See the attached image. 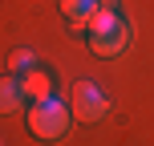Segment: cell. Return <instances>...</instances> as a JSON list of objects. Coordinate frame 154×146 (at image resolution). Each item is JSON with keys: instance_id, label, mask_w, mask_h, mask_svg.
Instances as JSON below:
<instances>
[{"instance_id": "52a82bcc", "label": "cell", "mask_w": 154, "mask_h": 146, "mask_svg": "<svg viewBox=\"0 0 154 146\" xmlns=\"http://www.w3.org/2000/svg\"><path fill=\"white\" fill-rule=\"evenodd\" d=\"M32 65H37V53H32V49H12V53H8V73L12 77L29 73Z\"/></svg>"}, {"instance_id": "277c9868", "label": "cell", "mask_w": 154, "mask_h": 146, "mask_svg": "<svg viewBox=\"0 0 154 146\" xmlns=\"http://www.w3.org/2000/svg\"><path fill=\"white\" fill-rule=\"evenodd\" d=\"M24 101H29V98H24V85H20V77H12V73H8V77H0V114H20V110H24Z\"/></svg>"}, {"instance_id": "7a4b0ae2", "label": "cell", "mask_w": 154, "mask_h": 146, "mask_svg": "<svg viewBox=\"0 0 154 146\" xmlns=\"http://www.w3.org/2000/svg\"><path fill=\"white\" fill-rule=\"evenodd\" d=\"M69 110H73L77 122L93 126V122H101V118L109 114V98L101 93L97 81H77L73 89H69Z\"/></svg>"}, {"instance_id": "5b68a950", "label": "cell", "mask_w": 154, "mask_h": 146, "mask_svg": "<svg viewBox=\"0 0 154 146\" xmlns=\"http://www.w3.org/2000/svg\"><path fill=\"white\" fill-rule=\"evenodd\" d=\"M20 85H24V98H29V101H45V98H53V77L41 69V65H32L29 73H20Z\"/></svg>"}, {"instance_id": "8992f818", "label": "cell", "mask_w": 154, "mask_h": 146, "mask_svg": "<svg viewBox=\"0 0 154 146\" xmlns=\"http://www.w3.org/2000/svg\"><path fill=\"white\" fill-rule=\"evenodd\" d=\"M97 4L101 0H61V12H65V20H69L73 29H85L89 16L97 12Z\"/></svg>"}, {"instance_id": "3957f363", "label": "cell", "mask_w": 154, "mask_h": 146, "mask_svg": "<svg viewBox=\"0 0 154 146\" xmlns=\"http://www.w3.org/2000/svg\"><path fill=\"white\" fill-rule=\"evenodd\" d=\"M126 45H130V24H118V29H109V33L89 37V49H93L97 57H122Z\"/></svg>"}, {"instance_id": "6da1fadb", "label": "cell", "mask_w": 154, "mask_h": 146, "mask_svg": "<svg viewBox=\"0 0 154 146\" xmlns=\"http://www.w3.org/2000/svg\"><path fill=\"white\" fill-rule=\"evenodd\" d=\"M73 126V110L65 106L61 98H45V101H32L29 106V134L41 142H57L65 138Z\"/></svg>"}]
</instances>
